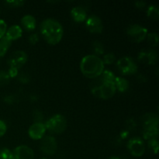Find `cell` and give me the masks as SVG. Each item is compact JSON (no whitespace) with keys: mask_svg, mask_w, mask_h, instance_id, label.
Listing matches in <instances>:
<instances>
[{"mask_svg":"<svg viewBox=\"0 0 159 159\" xmlns=\"http://www.w3.org/2000/svg\"><path fill=\"white\" fill-rule=\"evenodd\" d=\"M6 130H7V127L6 123L3 120H0V137H2L6 134Z\"/></svg>","mask_w":159,"mask_h":159,"instance_id":"obj_31","label":"cell"},{"mask_svg":"<svg viewBox=\"0 0 159 159\" xmlns=\"http://www.w3.org/2000/svg\"><path fill=\"white\" fill-rule=\"evenodd\" d=\"M22 34H23V30H22L21 26H18V25H12L6 30L5 36L9 40L12 41V40L20 38L22 36Z\"/></svg>","mask_w":159,"mask_h":159,"instance_id":"obj_16","label":"cell"},{"mask_svg":"<svg viewBox=\"0 0 159 159\" xmlns=\"http://www.w3.org/2000/svg\"><path fill=\"white\" fill-rule=\"evenodd\" d=\"M115 85L116 89L119 90L121 93H124L129 88V82L127 79L121 77H116L115 79Z\"/></svg>","mask_w":159,"mask_h":159,"instance_id":"obj_18","label":"cell"},{"mask_svg":"<svg viewBox=\"0 0 159 159\" xmlns=\"http://www.w3.org/2000/svg\"><path fill=\"white\" fill-rule=\"evenodd\" d=\"M145 2H143V1H137L136 2H135V6H136V7L138 8H141V9H142V8H144V6H145Z\"/></svg>","mask_w":159,"mask_h":159,"instance_id":"obj_35","label":"cell"},{"mask_svg":"<svg viewBox=\"0 0 159 159\" xmlns=\"http://www.w3.org/2000/svg\"><path fill=\"white\" fill-rule=\"evenodd\" d=\"M109 159H120V158H118V157H116V156H113V157H111V158H110Z\"/></svg>","mask_w":159,"mask_h":159,"instance_id":"obj_39","label":"cell"},{"mask_svg":"<svg viewBox=\"0 0 159 159\" xmlns=\"http://www.w3.org/2000/svg\"><path fill=\"white\" fill-rule=\"evenodd\" d=\"M0 159H12V152L6 148H0Z\"/></svg>","mask_w":159,"mask_h":159,"instance_id":"obj_23","label":"cell"},{"mask_svg":"<svg viewBox=\"0 0 159 159\" xmlns=\"http://www.w3.org/2000/svg\"><path fill=\"white\" fill-rule=\"evenodd\" d=\"M148 42L150 43L152 46L157 47L158 44V36L156 33H151L147 35Z\"/></svg>","mask_w":159,"mask_h":159,"instance_id":"obj_22","label":"cell"},{"mask_svg":"<svg viewBox=\"0 0 159 159\" xmlns=\"http://www.w3.org/2000/svg\"><path fill=\"white\" fill-rule=\"evenodd\" d=\"M93 50H94V52L96 53V55H100L104 53V48L102 46V43H100L99 41H95L93 43Z\"/></svg>","mask_w":159,"mask_h":159,"instance_id":"obj_25","label":"cell"},{"mask_svg":"<svg viewBox=\"0 0 159 159\" xmlns=\"http://www.w3.org/2000/svg\"><path fill=\"white\" fill-rule=\"evenodd\" d=\"M12 41L7 38L6 36L0 39V57H2L7 52L8 49L11 46Z\"/></svg>","mask_w":159,"mask_h":159,"instance_id":"obj_19","label":"cell"},{"mask_svg":"<svg viewBox=\"0 0 159 159\" xmlns=\"http://www.w3.org/2000/svg\"><path fill=\"white\" fill-rule=\"evenodd\" d=\"M80 69L85 77L95 79L103 72L104 64L102 59L96 54H89L81 61Z\"/></svg>","mask_w":159,"mask_h":159,"instance_id":"obj_2","label":"cell"},{"mask_svg":"<svg viewBox=\"0 0 159 159\" xmlns=\"http://www.w3.org/2000/svg\"><path fill=\"white\" fill-rule=\"evenodd\" d=\"M46 130L44 124L41 122H35L30 127L28 134L33 140H40L43 138Z\"/></svg>","mask_w":159,"mask_h":159,"instance_id":"obj_13","label":"cell"},{"mask_svg":"<svg viewBox=\"0 0 159 159\" xmlns=\"http://www.w3.org/2000/svg\"><path fill=\"white\" fill-rule=\"evenodd\" d=\"M147 15L150 18L157 20L159 16V9L158 6L155 5H151L150 6H148L147 10Z\"/></svg>","mask_w":159,"mask_h":159,"instance_id":"obj_20","label":"cell"},{"mask_svg":"<svg viewBox=\"0 0 159 159\" xmlns=\"http://www.w3.org/2000/svg\"><path fill=\"white\" fill-rule=\"evenodd\" d=\"M21 24L26 30L32 31L36 27V20L32 15H26L21 19Z\"/></svg>","mask_w":159,"mask_h":159,"instance_id":"obj_17","label":"cell"},{"mask_svg":"<svg viewBox=\"0 0 159 159\" xmlns=\"http://www.w3.org/2000/svg\"><path fill=\"white\" fill-rule=\"evenodd\" d=\"M57 144L56 139L52 136H47L42 138L40 142V150L48 155H53L56 153Z\"/></svg>","mask_w":159,"mask_h":159,"instance_id":"obj_10","label":"cell"},{"mask_svg":"<svg viewBox=\"0 0 159 159\" xmlns=\"http://www.w3.org/2000/svg\"><path fill=\"white\" fill-rule=\"evenodd\" d=\"M127 148L133 156L141 157L145 152V144L141 138L134 137L128 141Z\"/></svg>","mask_w":159,"mask_h":159,"instance_id":"obj_8","label":"cell"},{"mask_svg":"<svg viewBox=\"0 0 159 159\" xmlns=\"http://www.w3.org/2000/svg\"><path fill=\"white\" fill-rule=\"evenodd\" d=\"M143 137L145 140L157 139L158 135V116L155 113H148L143 116Z\"/></svg>","mask_w":159,"mask_h":159,"instance_id":"obj_3","label":"cell"},{"mask_svg":"<svg viewBox=\"0 0 159 159\" xmlns=\"http://www.w3.org/2000/svg\"><path fill=\"white\" fill-rule=\"evenodd\" d=\"M116 60V57H115L114 54L113 53H109V54H105L103 56V59H102V62L103 64H107V65H111Z\"/></svg>","mask_w":159,"mask_h":159,"instance_id":"obj_26","label":"cell"},{"mask_svg":"<svg viewBox=\"0 0 159 159\" xmlns=\"http://www.w3.org/2000/svg\"><path fill=\"white\" fill-rule=\"evenodd\" d=\"M100 76V79L103 81L115 82V79H116V76L114 75V74L111 71H109V70H104L103 72L102 73Z\"/></svg>","mask_w":159,"mask_h":159,"instance_id":"obj_21","label":"cell"},{"mask_svg":"<svg viewBox=\"0 0 159 159\" xmlns=\"http://www.w3.org/2000/svg\"><path fill=\"white\" fill-rule=\"evenodd\" d=\"M9 80H10V77L8 75L7 71H0V86L8 84Z\"/></svg>","mask_w":159,"mask_h":159,"instance_id":"obj_24","label":"cell"},{"mask_svg":"<svg viewBox=\"0 0 159 159\" xmlns=\"http://www.w3.org/2000/svg\"><path fill=\"white\" fill-rule=\"evenodd\" d=\"M41 159H48V158H41Z\"/></svg>","mask_w":159,"mask_h":159,"instance_id":"obj_40","label":"cell"},{"mask_svg":"<svg viewBox=\"0 0 159 159\" xmlns=\"http://www.w3.org/2000/svg\"><path fill=\"white\" fill-rule=\"evenodd\" d=\"M28 40L31 44H36L39 40V36L37 34H32L29 37Z\"/></svg>","mask_w":159,"mask_h":159,"instance_id":"obj_30","label":"cell"},{"mask_svg":"<svg viewBox=\"0 0 159 159\" xmlns=\"http://www.w3.org/2000/svg\"><path fill=\"white\" fill-rule=\"evenodd\" d=\"M46 130L52 134H61L67 128V120L63 115L55 114L51 116L45 123Z\"/></svg>","mask_w":159,"mask_h":159,"instance_id":"obj_5","label":"cell"},{"mask_svg":"<svg viewBox=\"0 0 159 159\" xmlns=\"http://www.w3.org/2000/svg\"><path fill=\"white\" fill-rule=\"evenodd\" d=\"M8 75L10 78H15L16 77L17 75H18V70L16 69V68H9V71H7Z\"/></svg>","mask_w":159,"mask_h":159,"instance_id":"obj_32","label":"cell"},{"mask_svg":"<svg viewBox=\"0 0 159 159\" xmlns=\"http://www.w3.org/2000/svg\"><path fill=\"white\" fill-rule=\"evenodd\" d=\"M128 134H129V132L124 131V132H122V134H121V136H122L123 138H125L128 136Z\"/></svg>","mask_w":159,"mask_h":159,"instance_id":"obj_38","label":"cell"},{"mask_svg":"<svg viewBox=\"0 0 159 159\" xmlns=\"http://www.w3.org/2000/svg\"><path fill=\"white\" fill-rule=\"evenodd\" d=\"M0 12H1V9H0Z\"/></svg>","mask_w":159,"mask_h":159,"instance_id":"obj_41","label":"cell"},{"mask_svg":"<svg viewBox=\"0 0 159 159\" xmlns=\"http://www.w3.org/2000/svg\"><path fill=\"white\" fill-rule=\"evenodd\" d=\"M6 3L9 5V6H12V7H20V6H23L24 1H21V0H13V1H7L6 2Z\"/></svg>","mask_w":159,"mask_h":159,"instance_id":"obj_29","label":"cell"},{"mask_svg":"<svg viewBox=\"0 0 159 159\" xmlns=\"http://www.w3.org/2000/svg\"><path fill=\"white\" fill-rule=\"evenodd\" d=\"M85 27L93 34H100L103 30L102 20L96 15H92L85 20Z\"/></svg>","mask_w":159,"mask_h":159,"instance_id":"obj_11","label":"cell"},{"mask_svg":"<svg viewBox=\"0 0 159 159\" xmlns=\"http://www.w3.org/2000/svg\"><path fill=\"white\" fill-rule=\"evenodd\" d=\"M7 30V24L3 20L0 19V39L3 37Z\"/></svg>","mask_w":159,"mask_h":159,"instance_id":"obj_28","label":"cell"},{"mask_svg":"<svg viewBox=\"0 0 159 159\" xmlns=\"http://www.w3.org/2000/svg\"><path fill=\"white\" fill-rule=\"evenodd\" d=\"M138 60L147 65H155L158 60V54L152 49L142 50L138 54Z\"/></svg>","mask_w":159,"mask_h":159,"instance_id":"obj_14","label":"cell"},{"mask_svg":"<svg viewBox=\"0 0 159 159\" xmlns=\"http://www.w3.org/2000/svg\"><path fill=\"white\" fill-rule=\"evenodd\" d=\"M127 122H128V124H127V126H128L129 128H130V129L134 128L135 126H136V124H135V121L134 120L130 119V120H129Z\"/></svg>","mask_w":159,"mask_h":159,"instance_id":"obj_36","label":"cell"},{"mask_svg":"<svg viewBox=\"0 0 159 159\" xmlns=\"http://www.w3.org/2000/svg\"><path fill=\"white\" fill-rule=\"evenodd\" d=\"M127 34L132 41L139 43L146 38L148 35V29L139 24H132L127 28Z\"/></svg>","mask_w":159,"mask_h":159,"instance_id":"obj_7","label":"cell"},{"mask_svg":"<svg viewBox=\"0 0 159 159\" xmlns=\"http://www.w3.org/2000/svg\"><path fill=\"white\" fill-rule=\"evenodd\" d=\"M100 85H96L92 88V93L96 97L99 99H108L113 97L116 93V85L115 82L101 80Z\"/></svg>","mask_w":159,"mask_h":159,"instance_id":"obj_4","label":"cell"},{"mask_svg":"<svg viewBox=\"0 0 159 159\" xmlns=\"http://www.w3.org/2000/svg\"><path fill=\"white\" fill-rule=\"evenodd\" d=\"M116 67L118 70L125 75L136 74L138 69V65L130 57H123L120 58L116 62Z\"/></svg>","mask_w":159,"mask_h":159,"instance_id":"obj_6","label":"cell"},{"mask_svg":"<svg viewBox=\"0 0 159 159\" xmlns=\"http://www.w3.org/2000/svg\"><path fill=\"white\" fill-rule=\"evenodd\" d=\"M71 15L73 20L77 23H82L87 19L86 11L82 6H75L71 10Z\"/></svg>","mask_w":159,"mask_h":159,"instance_id":"obj_15","label":"cell"},{"mask_svg":"<svg viewBox=\"0 0 159 159\" xmlns=\"http://www.w3.org/2000/svg\"><path fill=\"white\" fill-rule=\"evenodd\" d=\"M19 79H20V82H23V83H26V82H29V79H28V77L25 74H22Z\"/></svg>","mask_w":159,"mask_h":159,"instance_id":"obj_34","label":"cell"},{"mask_svg":"<svg viewBox=\"0 0 159 159\" xmlns=\"http://www.w3.org/2000/svg\"><path fill=\"white\" fill-rule=\"evenodd\" d=\"M4 101L6 102H7V103L12 104V102H13V98H12V96H8L5 98Z\"/></svg>","mask_w":159,"mask_h":159,"instance_id":"obj_37","label":"cell"},{"mask_svg":"<svg viewBox=\"0 0 159 159\" xmlns=\"http://www.w3.org/2000/svg\"><path fill=\"white\" fill-rule=\"evenodd\" d=\"M34 152L26 145L18 146L12 152V159H34Z\"/></svg>","mask_w":159,"mask_h":159,"instance_id":"obj_12","label":"cell"},{"mask_svg":"<svg viewBox=\"0 0 159 159\" xmlns=\"http://www.w3.org/2000/svg\"><path fill=\"white\" fill-rule=\"evenodd\" d=\"M148 144L149 148L152 149V152H153L154 153H155V154L158 153V148H159L158 140H157V139L149 140L148 143Z\"/></svg>","mask_w":159,"mask_h":159,"instance_id":"obj_27","label":"cell"},{"mask_svg":"<svg viewBox=\"0 0 159 159\" xmlns=\"http://www.w3.org/2000/svg\"><path fill=\"white\" fill-rule=\"evenodd\" d=\"M27 54L23 51H16L11 54L8 59V65L10 68L19 70L26 64L27 61Z\"/></svg>","mask_w":159,"mask_h":159,"instance_id":"obj_9","label":"cell"},{"mask_svg":"<svg viewBox=\"0 0 159 159\" xmlns=\"http://www.w3.org/2000/svg\"><path fill=\"white\" fill-rule=\"evenodd\" d=\"M40 33L48 43L55 45L61 40L64 29L62 25L55 19L48 18L43 20L40 24Z\"/></svg>","mask_w":159,"mask_h":159,"instance_id":"obj_1","label":"cell"},{"mask_svg":"<svg viewBox=\"0 0 159 159\" xmlns=\"http://www.w3.org/2000/svg\"><path fill=\"white\" fill-rule=\"evenodd\" d=\"M34 119L36 120V122H40V120H43V115L40 112H35L34 113Z\"/></svg>","mask_w":159,"mask_h":159,"instance_id":"obj_33","label":"cell"}]
</instances>
